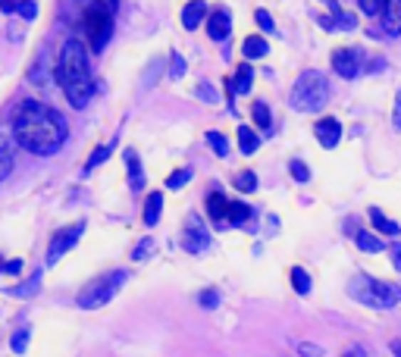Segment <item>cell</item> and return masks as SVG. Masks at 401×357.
<instances>
[{
	"label": "cell",
	"mask_w": 401,
	"mask_h": 357,
	"mask_svg": "<svg viewBox=\"0 0 401 357\" xmlns=\"http://www.w3.org/2000/svg\"><path fill=\"white\" fill-rule=\"evenodd\" d=\"M251 78H254L251 66H239V73H235V78L229 82V94H245V91H251Z\"/></svg>",
	"instance_id": "7402d4cb"
},
{
	"label": "cell",
	"mask_w": 401,
	"mask_h": 357,
	"mask_svg": "<svg viewBox=\"0 0 401 357\" xmlns=\"http://www.w3.org/2000/svg\"><path fill=\"white\" fill-rule=\"evenodd\" d=\"M188 179H192V170H176L167 176V188H182L188 185Z\"/></svg>",
	"instance_id": "4dcf8cb0"
},
{
	"label": "cell",
	"mask_w": 401,
	"mask_h": 357,
	"mask_svg": "<svg viewBox=\"0 0 401 357\" xmlns=\"http://www.w3.org/2000/svg\"><path fill=\"white\" fill-rule=\"evenodd\" d=\"M13 150H16V138H10L0 129V179H6L13 172Z\"/></svg>",
	"instance_id": "5bb4252c"
},
{
	"label": "cell",
	"mask_w": 401,
	"mask_h": 357,
	"mask_svg": "<svg viewBox=\"0 0 401 357\" xmlns=\"http://www.w3.org/2000/svg\"><path fill=\"white\" fill-rule=\"evenodd\" d=\"M239 148H241V154H254V150L261 148L257 132H251L248 125H239Z\"/></svg>",
	"instance_id": "cb8c5ba5"
},
{
	"label": "cell",
	"mask_w": 401,
	"mask_h": 357,
	"mask_svg": "<svg viewBox=\"0 0 401 357\" xmlns=\"http://www.w3.org/2000/svg\"><path fill=\"white\" fill-rule=\"evenodd\" d=\"M198 94H204V98H207V100H217V94L210 91V85H207V82H204V85H198Z\"/></svg>",
	"instance_id": "f35d334b"
},
{
	"label": "cell",
	"mask_w": 401,
	"mask_h": 357,
	"mask_svg": "<svg viewBox=\"0 0 401 357\" xmlns=\"http://www.w3.org/2000/svg\"><path fill=\"white\" fill-rule=\"evenodd\" d=\"M333 66L342 78H358L360 76V51L358 47H339L333 53Z\"/></svg>",
	"instance_id": "9c48e42d"
},
{
	"label": "cell",
	"mask_w": 401,
	"mask_h": 357,
	"mask_svg": "<svg viewBox=\"0 0 401 357\" xmlns=\"http://www.w3.org/2000/svg\"><path fill=\"white\" fill-rule=\"evenodd\" d=\"M125 170H129V188L132 192H145V170H141L138 150H125Z\"/></svg>",
	"instance_id": "4fadbf2b"
},
{
	"label": "cell",
	"mask_w": 401,
	"mask_h": 357,
	"mask_svg": "<svg viewBox=\"0 0 401 357\" xmlns=\"http://www.w3.org/2000/svg\"><path fill=\"white\" fill-rule=\"evenodd\" d=\"M235 188H239V192H254V188H257V176H254V172H239V176H235Z\"/></svg>",
	"instance_id": "f546056e"
},
{
	"label": "cell",
	"mask_w": 401,
	"mask_h": 357,
	"mask_svg": "<svg viewBox=\"0 0 401 357\" xmlns=\"http://www.w3.org/2000/svg\"><path fill=\"white\" fill-rule=\"evenodd\" d=\"M107 4H110V10H113V6H116V4H120V0H107Z\"/></svg>",
	"instance_id": "b9f144b4"
},
{
	"label": "cell",
	"mask_w": 401,
	"mask_h": 357,
	"mask_svg": "<svg viewBox=\"0 0 401 357\" xmlns=\"http://www.w3.org/2000/svg\"><path fill=\"white\" fill-rule=\"evenodd\" d=\"M380 16H382V26H386V31L392 38L401 31V13H398V0H386V6L380 10Z\"/></svg>",
	"instance_id": "2e32d148"
},
{
	"label": "cell",
	"mask_w": 401,
	"mask_h": 357,
	"mask_svg": "<svg viewBox=\"0 0 401 357\" xmlns=\"http://www.w3.org/2000/svg\"><path fill=\"white\" fill-rule=\"evenodd\" d=\"M348 295L355 301H360V304H367V307H376V311H389V307H395L401 301L398 285L373 279V276H364V273L348 282Z\"/></svg>",
	"instance_id": "277c9868"
},
{
	"label": "cell",
	"mask_w": 401,
	"mask_h": 357,
	"mask_svg": "<svg viewBox=\"0 0 401 357\" xmlns=\"http://www.w3.org/2000/svg\"><path fill=\"white\" fill-rule=\"evenodd\" d=\"M313 135H317V141L323 148H335L342 141V125H339V119H333V116H326V119H320L317 125H313Z\"/></svg>",
	"instance_id": "30bf717a"
},
{
	"label": "cell",
	"mask_w": 401,
	"mask_h": 357,
	"mask_svg": "<svg viewBox=\"0 0 401 357\" xmlns=\"http://www.w3.org/2000/svg\"><path fill=\"white\" fill-rule=\"evenodd\" d=\"M241 53H245V60H261L270 53V44H266L261 35H251V38H245V44H241Z\"/></svg>",
	"instance_id": "d6986e66"
},
{
	"label": "cell",
	"mask_w": 401,
	"mask_h": 357,
	"mask_svg": "<svg viewBox=\"0 0 401 357\" xmlns=\"http://www.w3.org/2000/svg\"><path fill=\"white\" fill-rule=\"evenodd\" d=\"M360 10H364L367 16H380V10L386 6V0H358Z\"/></svg>",
	"instance_id": "836d02e7"
},
{
	"label": "cell",
	"mask_w": 401,
	"mask_h": 357,
	"mask_svg": "<svg viewBox=\"0 0 401 357\" xmlns=\"http://www.w3.org/2000/svg\"><path fill=\"white\" fill-rule=\"evenodd\" d=\"M370 223L376 226V229H380V232L382 235H398V223H395V219H389L386 217V213H382V210H370Z\"/></svg>",
	"instance_id": "603a6c76"
},
{
	"label": "cell",
	"mask_w": 401,
	"mask_h": 357,
	"mask_svg": "<svg viewBox=\"0 0 401 357\" xmlns=\"http://www.w3.org/2000/svg\"><path fill=\"white\" fill-rule=\"evenodd\" d=\"M251 113H254V123L261 125V129H270V125H273V119H270V107H266L264 100H257V104L251 107Z\"/></svg>",
	"instance_id": "83f0119b"
},
{
	"label": "cell",
	"mask_w": 401,
	"mask_h": 357,
	"mask_svg": "<svg viewBox=\"0 0 401 357\" xmlns=\"http://www.w3.org/2000/svg\"><path fill=\"white\" fill-rule=\"evenodd\" d=\"M326 100H329V82L317 69H304L295 78L292 91H288V104H292V110H301V113H320L326 107Z\"/></svg>",
	"instance_id": "3957f363"
},
{
	"label": "cell",
	"mask_w": 401,
	"mask_h": 357,
	"mask_svg": "<svg viewBox=\"0 0 401 357\" xmlns=\"http://www.w3.org/2000/svg\"><path fill=\"white\" fill-rule=\"evenodd\" d=\"M204 16H207V4H204V0H188L185 10H182V26L188 31H194V29L201 26Z\"/></svg>",
	"instance_id": "9a60e30c"
},
{
	"label": "cell",
	"mask_w": 401,
	"mask_h": 357,
	"mask_svg": "<svg viewBox=\"0 0 401 357\" xmlns=\"http://www.w3.org/2000/svg\"><path fill=\"white\" fill-rule=\"evenodd\" d=\"M254 19H257V26H261L264 31H273V29H276V26H273V19H270V13H266V10H257V13H254Z\"/></svg>",
	"instance_id": "8d00e7d4"
},
{
	"label": "cell",
	"mask_w": 401,
	"mask_h": 357,
	"mask_svg": "<svg viewBox=\"0 0 401 357\" xmlns=\"http://www.w3.org/2000/svg\"><path fill=\"white\" fill-rule=\"evenodd\" d=\"M229 31H232V16L226 10H217L207 16V35L214 38V41H226Z\"/></svg>",
	"instance_id": "8fae6325"
},
{
	"label": "cell",
	"mask_w": 401,
	"mask_h": 357,
	"mask_svg": "<svg viewBox=\"0 0 401 357\" xmlns=\"http://www.w3.org/2000/svg\"><path fill=\"white\" fill-rule=\"evenodd\" d=\"M292 285L298 295H311V273L304 267H292Z\"/></svg>",
	"instance_id": "484cf974"
},
{
	"label": "cell",
	"mask_w": 401,
	"mask_h": 357,
	"mask_svg": "<svg viewBox=\"0 0 401 357\" xmlns=\"http://www.w3.org/2000/svg\"><path fill=\"white\" fill-rule=\"evenodd\" d=\"M170 76H172V78H182V76H185V60H182V53H172V57H170Z\"/></svg>",
	"instance_id": "d6a6232c"
},
{
	"label": "cell",
	"mask_w": 401,
	"mask_h": 357,
	"mask_svg": "<svg viewBox=\"0 0 401 357\" xmlns=\"http://www.w3.org/2000/svg\"><path fill=\"white\" fill-rule=\"evenodd\" d=\"M113 35V10L100 4H91L88 0V10H85V41L94 53H100Z\"/></svg>",
	"instance_id": "8992f818"
},
{
	"label": "cell",
	"mask_w": 401,
	"mask_h": 357,
	"mask_svg": "<svg viewBox=\"0 0 401 357\" xmlns=\"http://www.w3.org/2000/svg\"><path fill=\"white\" fill-rule=\"evenodd\" d=\"M151 251H154V242H151V238H145V242H141L138 248H135V254H132V257H135V260H145Z\"/></svg>",
	"instance_id": "74e56055"
},
{
	"label": "cell",
	"mask_w": 401,
	"mask_h": 357,
	"mask_svg": "<svg viewBox=\"0 0 401 357\" xmlns=\"http://www.w3.org/2000/svg\"><path fill=\"white\" fill-rule=\"evenodd\" d=\"M85 4H88V0H85Z\"/></svg>",
	"instance_id": "7bdbcfd3"
},
{
	"label": "cell",
	"mask_w": 401,
	"mask_h": 357,
	"mask_svg": "<svg viewBox=\"0 0 401 357\" xmlns=\"http://www.w3.org/2000/svg\"><path fill=\"white\" fill-rule=\"evenodd\" d=\"M207 145H210V150H214L217 157H226V154H229V141H226L219 132H207Z\"/></svg>",
	"instance_id": "f1b7e54d"
},
{
	"label": "cell",
	"mask_w": 401,
	"mask_h": 357,
	"mask_svg": "<svg viewBox=\"0 0 401 357\" xmlns=\"http://www.w3.org/2000/svg\"><path fill=\"white\" fill-rule=\"evenodd\" d=\"M182 248L188 254H201V251L210 248V232L201 226L198 217H188V223L182 229Z\"/></svg>",
	"instance_id": "ba28073f"
},
{
	"label": "cell",
	"mask_w": 401,
	"mask_h": 357,
	"mask_svg": "<svg viewBox=\"0 0 401 357\" xmlns=\"http://www.w3.org/2000/svg\"><path fill=\"white\" fill-rule=\"evenodd\" d=\"M0 10H6V13H19L22 19H35V16H38L35 0H0Z\"/></svg>",
	"instance_id": "ac0fdd59"
},
{
	"label": "cell",
	"mask_w": 401,
	"mask_h": 357,
	"mask_svg": "<svg viewBox=\"0 0 401 357\" xmlns=\"http://www.w3.org/2000/svg\"><path fill=\"white\" fill-rule=\"evenodd\" d=\"M10 348H13L16 354H26V351H28V329H19V332H16Z\"/></svg>",
	"instance_id": "1f68e13d"
},
{
	"label": "cell",
	"mask_w": 401,
	"mask_h": 357,
	"mask_svg": "<svg viewBox=\"0 0 401 357\" xmlns=\"http://www.w3.org/2000/svg\"><path fill=\"white\" fill-rule=\"evenodd\" d=\"M207 213H210V219H214V226L223 229V213H226V195L223 192H214L207 197Z\"/></svg>",
	"instance_id": "ffe728a7"
},
{
	"label": "cell",
	"mask_w": 401,
	"mask_h": 357,
	"mask_svg": "<svg viewBox=\"0 0 401 357\" xmlns=\"http://www.w3.org/2000/svg\"><path fill=\"white\" fill-rule=\"evenodd\" d=\"M110 154H113V141H107V145L104 148H94L91 150V157H88V163H85V172H91V170H98V166L100 163H104L107 160V157Z\"/></svg>",
	"instance_id": "4316f807"
},
{
	"label": "cell",
	"mask_w": 401,
	"mask_h": 357,
	"mask_svg": "<svg viewBox=\"0 0 401 357\" xmlns=\"http://www.w3.org/2000/svg\"><path fill=\"white\" fill-rule=\"evenodd\" d=\"M358 248L364 254H380V251H386V244H382L373 232H358Z\"/></svg>",
	"instance_id": "d4e9b609"
},
{
	"label": "cell",
	"mask_w": 401,
	"mask_h": 357,
	"mask_svg": "<svg viewBox=\"0 0 401 357\" xmlns=\"http://www.w3.org/2000/svg\"><path fill=\"white\" fill-rule=\"evenodd\" d=\"M160 213H163V195L151 192V197H147V204H145V223L157 226V223H160Z\"/></svg>",
	"instance_id": "44dd1931"
},
{
	"label": "cell",
	"mask_w": 401,
	"mask_h": 357,
	"mask_svg": "<svg viewBox=\"0 0 401 357\" xmlns=\"http://www.w3.org/2000/svg\"><path fill=\"white\" fill-rule=\"evenodd\" d=\"M4 269H6V273H22V260H10Z\"/></svg>",
	"instance_id": "ab89813d"
},
{
	"label": "cell",
	"mask_w": 401,
	"mask_h": 357,
	"mask_svg": "<svg viewBox=\"0 0 401 357\" xmlns=\"http://www.w3.org/2000/svg\"><path fill=\"white\" fill-rule=\"evenodd\" d=\"M298 351H301V354H323L320 348H311V345H298Z\"/></svg>",
	"instance_id": "60d3db41"
},
{
	"label": "cell",
	"mask_w": 401,
	"mask_h": 357,
	"mask_svg": "<svg viewBox=\"0 0 401 357\" xmlns=\"http://www.w3.org/2000/svg\"><path fill=\"white\" fill-rule=\"evenodd\" d=\"M198 301H201V307H207V311H214V307L219 304V295H217L214 289H207V291H201V295H198Z\"/></svg>",
	"instance_id": "e575fe53"
},
{
	"label": "cell",
	"mask_w": 401,
	"mask_h": 357,
	"mask_svg": "<svg viewBox=\"0 0 401 357\" xmlns=\"http://www.w3.org/2000/svg\"><path fill=\"white\" fill-rule=\"evenodd\" d=\"M66 119H63L53 107L28 100L19 107V113L13 119V138L19 148H26L35 157H51L66 145Z\"/></svg>",
	"instance_id": "6da1fadb"
},
{
	"label": "cell",
	"mask_w": 401,
	"mask_h": 357,
	"mask_svg": "<svg viewBox=\"0 0 401 357\" xmlns=\"http://www.w3.org/2000/svg\"><path fill=\"white\" fill-rule=\"evenodd\" d=\"M57 82L60 88L66 91V100L73 104L75 110L88 107L91 98H94V78H91V69H88V57H85V47L82 41L69 38L60 51V60H57Z\"/></svg>",
	"instance_id": "7a4b0ae2"
},
{
	"label": "cell",
	"mask_w": 401,
	"mask_h": 357,
	"mask_svg": "<svg viewBox=\"0 0 401 357\" xmlns=\"http://www.w3.org/2000/svg\"><path fill=\"white\" fill-rule=\"evenodd\" d=\"M292 176H295L298 182H308V179H311V170H308V166H304L301 160H292Z\"/></svg>",
	"instance_id": "d590c367"
},
{
	"label": "cell",
	"mask_w": 401,
	"mask_h": 357,
	"mask_svg": "<svg viewBox=\"0 0 401 357\" xmlns=\"http://www.w3.org/2000/svg\"><path fill=\"white\" fill-rule=\"evenodd\" d=\"M125 282H129V273H125V269H113V273H107V276H100V279L85 285V289L78 291L75 304L82 307V311H100V307L110 304V301L120 295Z\"/></svg>",
	"instance_id": "5b68a950"
},
{
	"label": "cell",
	"mask_w": 401,
	"mask_h": 357,
	"mask_svg": "<svg viewBox=\"0 0 401 357\" xmlns=\"http://www.w3.org/2000/svg\"><path fill=\"white\" fill-rule=\"evenodd\" d=\"M251 207L241 201H226V213H223V223L226 226H248L251 223Z\"/></svg>",
	"instance_id": "7c38bea8"
},
{
	"label": "cell",
	"mask_w": 401,
	"mask_h": 357,
	"mask_svg": "<svg viewBox=\"0 0 401 357\" xmlns=\"http://www.w3.org/2000/svg\"><path fill=\"white\" fill-rule=\"evenodd\" d=\"M41 279H44V269H35V273H31L22 285L10 289V295H13V298H35V295H38V289H41Z\"/></svg>",
	"instance_id": "e0dca14e"
},
{
	"label": "cell",
	"mask_w": 401,
	"mask_h": 357,
	"mask_svg": "<svg viewBox=\"0 0 401 357\" xmlns=\"http://www.w3.org/2000/svg\"><path fill=\"white\" fill-rule=\"evenodd\" d=\"M82 232H85V223L78 219V223H73V226H63V229H57V232L51 235V244H47V267H53L57 260L63 257L66 251H73L75 244H78V238H82Z\"/></svg>",
	"instance_id": "52a82bcc"
}]
</instances>
